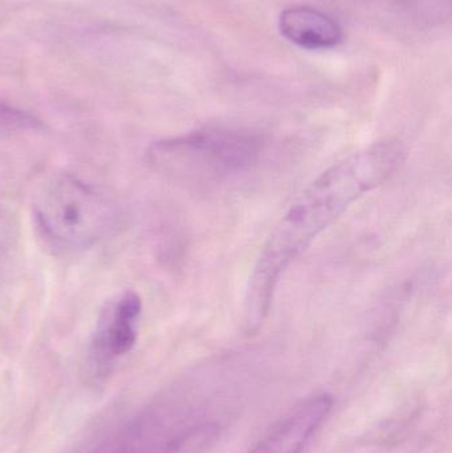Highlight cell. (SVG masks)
Listing matches in <instances>:
<instances>
[{"mask_svg": "<svg viewBox=\"0 0 452 453\" xmlns=\"http://www.w3.org/2000/svg\"><path fill=\"white\" fill-rule=\"evenodd\" d=\"M405 159L401 141H379L329 167L292 202L247 284L244 317L249 332L259 329L268 316L284 272L355 202L389 180Z\"/></svg>", "mask_w": 452, "mask_h": 453, "instance_id": "1", "label": "cell"}, {"mask_svg": "<svg viewBox=\"0 0 452 453\" xmlns=\"http://www.w3.org/2000/svg\"><path fill=\"white\" fill-rule=\"evenodd\" d=\"M263 149L264 142L254 133L215 127L153 143L149 161L180 182H217L254 166Z\"/></svg>", "mask_w": 452, "mask_h": 453, "instance_id": "2", "label": "cell"}, {"mask_svg": "<svg viewBox=\"0 0 452 453\" xmlns=\"http://www.w3.org/2000/svg\"><path fill=\"white\" fill-rule=\"evenodd\" d=\"M34 215L42 234L65 250H80L103 239L113 226L109 202L71 175L53 178L37 194Z\"/></svg>", "mask_w": 452, "mask_h": 453, "instance_id": "3", "label": "cell"}, {"mask_svg": "<svg viewBox=\"0 0 452 453\" xmlns=\"http://www.w3.org/2000/svg\"><path fill=\"white\" fill-rule=\"evenodd\" d=\"M333 398L318 393L289 410L247 453H303L333 409Z\"/></svg>", "mask_w": 452, "mask_h": 453, "instance_id": "4", "label": "cell"}, {"mask_svg": "<svg viewBox=\"0 0 452 453\" xmlns=\"http://www.w3.org/2000/svg\"><path fill=\"white\" fill-rule=\"evenodd\" d=\"M141 308L140 296L132 290L106 303L96 330V348L111 357L129 353L137 341V319Z\"/></svg>", "mask_w": 452, "mask_h": 453, "instance_id": "5", "label": "cell"}, {"mask_svg": "<svg viewBox=\"0 0 452 453\" xmlns=\"http://www.w3.org/2000/svg\"><path fill=\"white\" fill-rule=\"evenodd\" d=\"M278 26L288 42L303 50H332L344 40L340 24L316 8H287L279 16Z\"/></svg>", "mask_w": 452, "mask_h": 453, "instance_id": "6", "label": "cell"}, {"mask_svg": "<svg viewBox=\"0 0 452 453\" xmlns=\"http://www.w3.org/2000/svg\"><path fill=\"white\" fill-rule=\"evenodd\" d=\"M42 127V124L36 117L0 100V134H13Z\"/></svg>", "mask_w": 452, "mask_h": 453, "instance_id": "7", "label": "cell"}]
</instances>
